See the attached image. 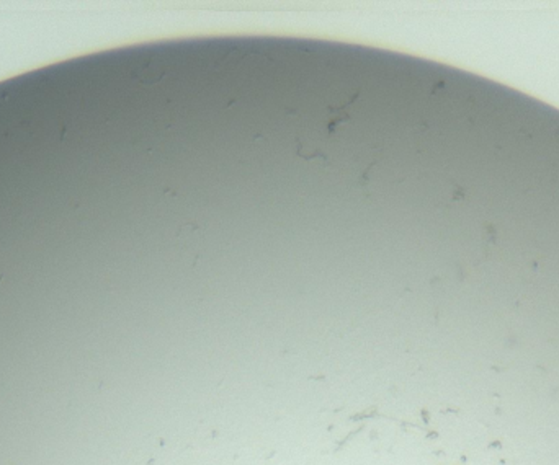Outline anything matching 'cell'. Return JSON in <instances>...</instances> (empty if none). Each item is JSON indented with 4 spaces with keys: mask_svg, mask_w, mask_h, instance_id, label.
Returning a JSON list of instances; mask_svg holds the SVG:
<instances>
[{
    "mask_svg": "<svg viewBox=\"0 0 559 465\" xmlns=\"http://www.w3.org/2000/svg\"><path fill=\"white\" fill-rule=\"evenodd\" d=\"M177 235H179V237H186V239H192L193 235H203V232H201V227L197 225L195 222H188V224H185V225L180 227V230H179V234H177Z\"/></svg>",
    "mask_w": 559,
    "mask_h": 465,
    "instance_id": "6da1fadb",
    "label": "cell"
}]
</instances>
